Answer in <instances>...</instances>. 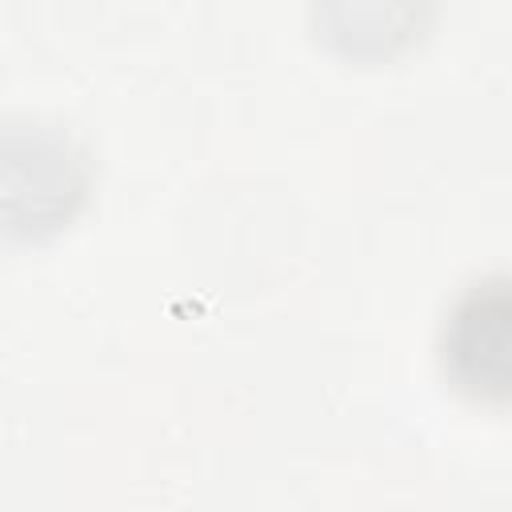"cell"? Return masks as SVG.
Masks as SVG:
<instances>
[{"label":"cell","mask_w":512,"mask_h":512,"mask_svg":"<svg viewBox=\"0 0 512 512\" xmlns=\"http://www.w3.org/2000/svg\"><path fill=\"white\" fill-rule=\"evenodd\" d=\"M500 312H504V296H500V292H492V300L472 296V300L460 308L456 328H452V348H448V356H452L460 380L472 384V388H480V392H484V388L504 392V324L492 328V336H484L488 320L500 316Z\"/></svg>","instance_id":"1"}]
</instances>
